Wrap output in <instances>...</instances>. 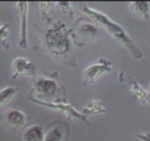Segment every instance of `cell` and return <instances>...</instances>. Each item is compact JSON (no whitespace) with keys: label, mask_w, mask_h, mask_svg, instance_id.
I'll return each mask as SVG.
<instances>
[{"label":"cell","mask_w":150,"mask_h":141,"mask_svg":"<svg viewBox=\"0 0 150 141\" xmlns=\"http://www.w3.org/2000/svg\"><path fill=\"white\" fill-rule=\"evenodd\" d=\"M83 10L97 24L105 29L117 42L124 46L133 57L136 59L142 58V52L120 25L113 21L103 13L89 7H85Z\"/></svg>","instance_id":"cell-1"},{"label":"cell","mask_w":150,"mask_h":141,"mask_svg":"<svg viewBox=\"0 0 150 141\" xmlns=\"http://www.w3.org/2000/svg\"><path fill=\"white\" fill-rule=\"evenodd\" d=\"M47 46L53 52L57 54H62L68 48V41L66 35L61 28H54L50 29L46 35Z\"/></svg>","instance_id":"cell-2"},{"label":"cell","mask_w":150,"mask_h":141,"mask_svg":"<svg viewBox=\"0 0 150 141\" xmlns=\"http://www.w3.org/2000/svg\"><path fill=\"white\" fill-rule=\"evenodd\" d=\"M36 95L45 99V102L53 99L59 90L57 84L54 80L48 79H40L35 85Z\"/></svg>","instance_id":"cell-3"},{"label":"cell","mask_w":150,"mask_h":141,"mask_svg":"<svg viewBox=\"0 0 150 141\" xmlns=\"http://www.w3.org/2000/svg\"><path fill=\"white\" fill-rule=\"evenodd\" d=\"M111 63L106 60L101 59L99 63L97 64L90 66L85 70L83 73L85 83L92 84L105 71H109L111 70Z\"/></svg>","instance_id":"cell-4"},{"label":"cell","mask_w":150,"mask_h":141,"mask_svg":"<svg viewBox=\"0 0 150 141\" xmlns=\"http://www.w3.org/2000/svg\"><path fill=\"white\" fill-rule=\"evenodd\" d=\"M13 79L17 76H30L35 75V67L33 63L25 58H16L13 63Z\"/></svg>","instance_id":"cell-5"},{"label":"cell","mask_w":150,"mask_h":141,"mask_svg":"<svg viewBox=\"0 0 150 141\" xmlns=\"http://www.w3.org/2000/svg\"><path fill=\"white\" fill-rule=\"evenodd\" d=\"M68 126L65 123L58 122L54 123L46 133L43 141H67L69 137Z\"/></svg>","instance_id":"cell-6"},{"label":"cell","mask_w":150,"mask_h":141,"mask_svg":"<svg viewBox=\"0 0 150 141\" xmlns=\"http://www.w3.org/2000/svg\"><path fill=\"white\" fill-rule=\"evenodd\" d=\"M27 4L26 1H19L16 3V9L21 18V39L19 46L21 48H26L27 46L26 42V30H27Z\"/></svg>","instance_id":"cell-7"},{"label":"cell","mask_w":150,"mask_h":141,"mask_svg":"<svg viewBox=\"0 0 150 141\" xmlns=\"http://www.w3.org/2000/svg\"><path fill=\"white\" fill-rule=\"evenodd\" d=\"M2 120L12 128H19L23 126L26 121L24 114L18 110H13L7 112L2 116Z\"/></svg>","instance_id":"cell-8"},{"label":"cell","mask_w":150,"mask_h":141,"mask_svg":"<svg viewBox=\"0 0 150 141\" xmlns=\"http://www.w3.org/2000/svg\"><path fill=\"white\" fill-rule=\"evenodd\" d=\"M45 134L42 127L38 124L31 125L22 133L21 141H43Z\"/></svg>","instance_id":"cell-9"},{"label":"cell","mask_w":150,"mask_h":141,"mask_svg":"<svg viewBox=\"0 0 150 141\" xmlns=\"http://www.w3.org/2000/svg\"><path fill=\"white\" fill-rule=\"evenodd\" d=\"M120 82H127V83H130V85H131L130 93H131V94L133 95L134 98H136V99L139 101H140V102L146 103V101H147L148 99L146 93H145V91L139 86V84H138L136 81H134L133 79H131L130 76H127V78H125V76H123V72H121V73H120Z\"/></svg>","instance_id":"cell-10"},{"label":"cell","mask_w":150,"mask_h":141,"mask_svg":"<svg viewBox=\"0 0 150 141\" xmlns=\"http://www.w3.org/2000/svg\"><path fill=\"white\" fill-rule=\"evenodd\" d=\"M130 10L141 19H147L149 14V3L146 1H133L130 3Z\"/></svg>","instance_id":"cell-11"},{"label":"cell","mask_w":150,"mask_h":141,"mask_svg":"<svg viewBox=\"0 0 150 141\" xmlns=\"http://www.w3.org/2000/svg\"><path fill=\"white\" fill-rule=\"evenodd\" d=\"M16 90L17 89L13 86H8L1 90L0 92V105L1 107L10 101L16 93Z\"/></svg>","instance_id":"cell-12"},{"label":"cell","mask_w":150,"mask_h":141,"mask_svg":"<svg viewBox=\"0 0 150 141\" xmlns=\"http://www.w3.org/2000/svg\"><path fill=\"white\" fill-rule=\"evenodd\" d=\"M83 112L85 113H102V112H105V109L101 106L100 103L98 102V101H93L91 103L88 107L83 109Z\"/></svg>","instance_id":"cell-13"},{"label":"cell","mask_w":150,"mask_h":141,"mask_svg":"<svg viewBox=\"0 0 150 141\" xmlns=\"http://www.w3.org/2000/svg\"><path fill=\"white\" fill-rule=\"evenodd\" d=\"M138 137L142 141H150V134H139Z\"/></svg>","instance_id":"cell-14"},{"label":"cell","mask_w":150,"mask_h":141,"mask_svg":"<svg viewBox=\"0 0 150 141\" xmlns=\"http://www.w3.org/2000/svg\"><path fill=\"white\" fill-rule=\"evenodd\" d=\"M148 100L150 101V86L149 88V97H148Z\"/></svg>","instance_id":"cell-15"}]
</instances>
